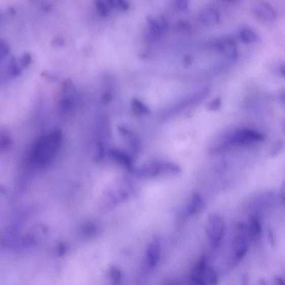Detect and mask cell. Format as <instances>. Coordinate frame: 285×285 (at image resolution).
<instances>
[{
	"mask_svg": "<svg viewBox=\"0 0 285 285\" xmlns=\"http://www.w3.org/2000/svg\"><path fill=\"white\" fill-rule=\"evenodd\" d=\"M62 143V136L59 131H52L40 137L31 149L29 161L33 166L43 167L54 158Z\"/></svg>",
	"mask_w": 285,
	"mask_h": 285,
	"instance_id": "6da1fadb",
	"label": "cell"
},
{
	"mask_svg": "<svg viewBox=\"0 0 285 285\" xmlns=\"http://www.w3.org/2000/svg\"><path fill=\"white\" fill-rule=\"evenodd\" d=\"M191 280L195 285H217L218 283L216 272L207 265L204 257L197 262L192 273Z\"/></svg>",
	"mask_w": 285,
	"mask_h": 285,
	"instance_id": "7a4b0ae2",
	"label": "cell"
},
{
	"mask_svg": "<svg viewBox=\"0 0 285 285\" xmlns=\"http://www.w3.org/2000/svg\"><path fill=\"white\" fill-rule=\"evenodd\" d=\"M206 232L212 245L217 247L222 242L225 232L224 219L216 213H209L206 226Z\"/></svg>",
	"mask_w": 285,
	"mask_h": 285,
	"instance_id": "3957f363",
	"label": "cell"
},
{
	"mask_svg": "<svg viewBox=\"0 0 285 285\" xmlns=\"http://www.w3.org/2000/svg\"><path fill=\"white\" fill-rule=\"evenodd\" d=\"M77 92L72 81L67 79L64 81L61 88L59 101L58 102L60 112H71L77 101Z\"/></svg>",
	"mask_w": 285,
	"mask_h": 285,
	"instance_id": "277c9868",
	"label": "cell"
},
{
	"mask_svg": "<svg viewBox=\"0 0 285 285\" xmlns=\"http://www.w3.org/2000/svg\"><path fill=\"white\" fill-rule=\"evenodd\" d=\"M264 139V136L260 132L243 128L232 133L228 139V143L231 145H245L259 142Z\"/></svg>",
	"mask_w": 285,
	"mask_h": 285,
	"instance_id": "5b68a950",
	"label": "cell"
},
{
	"mask_svg": "<svg viewBox=\"0 0 285 285\" xmlns=\"http://www.w3.org/2000/svg\"><path fill=\"white\" fill-rule=\"evenodd\" d=\"M205 207V203L202 197L197 194H194L183 209L182 215L184 217H193L201 213Z\"/></svg>",
	"mask_w": 285,
	"mask_h": 285,
	"instance_id": "8992f818",
	"label": "cell"
},
{
	"mask_svg": "<svg viewBox=\"0 0 285 285\" xmlns=\"http://www.w3.org/2000/svg\"><path fill=\"white\" fill-rule=\"evenodd\" d=\"M139 177L143 178H153L160 175V168L159 161H153L136 167L135 172Z\"/></svg>",
	"mask_w": 285,
	"mask_h": 285,
	"instance_id": "52a82bcc",
	"label": "cell"
},
{
	"mask_svg": "<svg viewBox=\"0 0 285 285\" xmlns=\"http://www.w3.org/2000/svg\"><path fill=\"white\" fill-rule=\"evenodd\" d=\"M147 259L149 266L154 269L159 263L161 256V244L157 238L150 242L147 248Z\"/></svg>",
	"mask_w": 285,
	"mask_h": 285,
	"instance_id": "ba28073f",
	"label": "cell"
},
{
	"mask_svg": "<svg viewBox=\"0 0 285 285\" xmlns=\"http://www.w3.org/2000/svg\"><path fill=\"white\" fill-rule=\"evenodd\" d=\"M253 11L255 15L261 20L273 21L277 17L275 10L267 3H260L255 5Z\"/></svg>",
	"mask_w": 285,
	"mask_h": 285,
	"instance_id": "9c48e42d",
	"label": "cell"
},
{
	"mask_svg": "<svg viewBox=\"0 0 285 285\" xmlns=\"http://www.w3.org/2000/svg\"><path fill=\"white\" fill-rule=\"evenodd\" d=\"M119 130L122 136L129 143L132 152L135 154H139L141 149L140 139L139 137L135 133L123 126L120 127Z\"/></svg>",
	"mask_w": 285,
	"mask_h": 285,
	"instance_id": "30bf717a",
	"label": "cell"
},
{
	"mask_svg": "<svg viewBox=\"0 0 285 285\" xmlns=\"http://www.w3.org/2000/svg\"><path fill=\"white\" fill-rule=\"evenodd\" d=\"M200 19L203 24L213 25L219 20L218 10L214 7H207L203 9L200 13Z\"/></svg>",
	"mask_w": 285,
	"mask_h": 285,
	"instance_id": "8fae6325",
	"label": "cell"
},
{
	"mask_svg": "<svg viewBox=\"0 0 285 285\" xmlns=\"http://www.w3.org/2000/svg\"><path fill=\"white\" fill-rule=\"evenodd\" d=\"M218 49L221 53L231 59H233L237 56L236 46L232 40H221L218 44Z\"/></svg>",
	"mask_w": 285,
	"mask_h": 285,
	"instance_id": "7c38bea8",
	"label": "cell"
},
{
	"mask_svg": "<svg viewBox=\"0 0 285 285\" xmlns=\"http://www.w3.org/2000/svg\"><path fill=\"white\" fill-rule=\"evenodd\" d=\"M159 162L161 174L177 175L181 172V168L174 163L164 161Z\"/></svg>",
	"mask_w": 285,
	"mask_h": 285,
	"instance_id": "4fadbf2b",
	"label": "cell"
},
{
	"mask_svg": "<svg viewBox=\"0 0 285 285\" xmlns=\"http://www.w3.org/2000/svg\"><path fill=\"white\" fill-rule=\"evenodd\" d=\"M133 113L138 117H147L150 114L148 107L138 99H133L131 102Z\"/></svg>",
	"mask_w": 285,
	"mask_h": 285,
	"instance_id": "5bb4252c",
	"label": "cell"
},
{
	"mask_svg": "<svg viewBox=\"0 0 285 285\" xmlns=\"http://www.w3.org/2000/svg\"><path fill=\"white\" fill-rule=\"evenodd\" d=\"M112 154L114 158L117 160L120 164L125 166L129 171L135 172L136 167L131 157L127 154L119 150L113 151Z\"/></svg>",
	"mask_w": 285,
	"mask_h": 285,
	"instance_id": "9a60e30c",
	"label": "cell"
},
{
	"mask_svg": "<svg viewBox=\"0 0 285 285\" xmlns=\"http://www.w3.org/2000/svg\"><path fill=\"white\" fill-rule=\"evenodd\" d=\"M149 23L151 31L156 36H160L167 26L165 20L160 17H156V18L152 17L149 19Z\"/></svg>",
	"mask_w": 285,
	"mask_h": 285,
	"instance_id": "2e32d148",
	"label": "cell"
},
{
	"mask_svg": "<svg viewBox=\"0 0 285 285\" xmlns=\"http://www.w3.org/2000/svg\"><path fill=\"white\" fill-rule=\"evenodd\" d=\"M21 72V69L15 58L11 57L7 64L6 74L8 78H14L18 76Z\"/></svg>",
	"mask_w": 285,
	"mask_h": 285,
	"instance_id": "e0dca14e",
	"label": "cell"
},
{
	"mask_svg": "<svg viewBox=\"0 0 285 285\" xmlns=\"http://www.w3.org/2000/svg\"><path fill=\"white\" fill-rule=\"evenodd\" d=\"M240 38L246 44L255 43L258 40L257 35L251 29L247 28H243L240 31Z\"/></svg>",
	"mask_w": 285,
	"mask_h": 285,
	"instance_id": "ac0fdd59",
	"label": "cell"
},
{
	"mask_svg": "<svg viewBox=\"0 0 285 285\" xmlns=\"http://www.w3.org/2000/svg\"><path fill=\"white\" fill-rule=\"evenodd\" d=\"M96 9L99 13L103 16H107L110 13V8L108 1H102L98 0L96 2Z\"/></svg>",
	"mask_w": 285,
	"mask_h": 285,
	"instance_id": "d6986e66",
	"label": "cell"
},
{
	"mask_svg": "<svg viewBox=\"0 0 285 285\" xmlns=\"http://www.w3.org/2000/svg\"><path fill=\"white\" fill-rule=\"evenodd\" d=\"M110 8L117 9L121 11H126L130 8L129 3L121 0H109Z\"/></svg>",
	"mask_w": 285,
	"mask_h": 285,
	"instance_id": "ffe728a7",
	"label": "cell"
},
{
	"mask_svg": "<svg viewBox=\"0 0 285 285\" xmlns=\"http://www.w3.org/2000/svg\"><path fill=\"white\" fill-rule=\"evenodd\" d=\"M32 61V56L28 52H24L22 54L19 59L20 66L27 67L30 65Z\"/></svg>",
	"mask_w": 285,
	"mask_h": 285,
	"instance_id": "44dd1931",
	"label": "cell"
},
{
	"mask_svg": "<svg viewBox=\"0 0 285 285\" xmlns=\"http://www.w3.org/2000/svg\"><path fill=\"white\" fill-rule=\"evenodd\" d=\"M9 52V46L8 44L4 42V41L2 40L1 43H0V58H1L2 61L4 58L8 56Z\"/></svg>",
	"mask_w": 285,
	"mask_h": 285,
	"instance_id": "7402d4cb",
	"label": "cell"
},
{
	"mask_svg": "<svg viewBox=\"0 0 285 285\" xmlns=\"http://www.w3.org/2000/svg\"><path fill=\"white\" fill-rule=\"evenodd\" d=\"M221 106V101L219 98L214 99L211 102L209 103L208 108L210 110H217Z\"/></svg>",
	"mask_w": 285,
	"mask_h": 285,
	"instance_id": "603a6c76",
	"label": "cell"
},
{
	"mask_svg": "<svg viewBox=\"0 0 285 285\" xmlns=\"http://www.w3.org/2000/svg\"><path fill=\"white\" fill-rule=\"evenodd\" d=\"M42 76L45 78L46 79L50 81H52V82H56L59 80L56 75L48 72H43L42 74Z\"/></svg>",
	"mask_w": 285,
	"mask_h": 285,
	"instance_id": "cb8c5ba5",
	"label": "cell"
},
{
	"mask_svg": "<svg viewBox=\"0 0 285 285\" xmlns=\"http://www.w3.org/2000/svg\"><path fill=\"white\" fill-rule=\"evenodd\" d=\"M66 42L65 38L61 37H56L52 40V45L55 47H60L65 45Z\"/></svg>",
	"mask_w": 285,
	"mask_h": 285,
	"instance_id": "d4e9b609",
	"label": "cell"
},
{
	"mask_svg": "<svg viewBox=\"0 0 285 285\" xmlns=\"http://www.w3.org/2000/svg\"><path fill=\"white\" fill-rule=\"evenodd\" d=\"M113 94L112 93L109 91H106L103 93L101 98L102 103L107 104L109 103L112 100Z\"/></svg>",
	"mask_w": 285,
	"mask_h": 285,
	"instance_id": "484cf974",
	"label": "cell"
},
{
	"mask_svg": "<svg viewBox=\"0 0 285 285\" xmlns=\"http://www.w3.org/2000/svg\"><path fill=\"white\" fill-rule=\"evenodd\" d=\"M282 145L281 141L275 142V143L273 144L271 149V155H276L277 153H278L281 149Z\"/></svg>",
	"mask_w": 285,
	"mask_h": 285,
	"instance_id": "4316f807",
	"label": "cell"
},
{
	"mask_svg": "<svg viewBox=\"0 0 285 285\" xmlns=\"http://www.w3.org/2000/svg\"><path fill=\"white\" fill-rule=\"evenodd\" d=\"M280 198L282 202L285 203V181L283 182L281 185Z\"/></svg>",
	"mask_w": 285,
	"mask_h": 285,
	"instance_id": "83f0119b",
	"label": "cell"
},
{
	"mask_svg": "<svg viewBox=\"0 0 285 285\" xmlns=\"http://www.w3.org/2000/svg\"><path fill=\"white\" fill-rule=\"evenodd\" d=\"M177 5L178 8L181 10H185L188 8V4L185 2H179Z\"/></svg>",
	"mask_w": 285,
	"mask_h": 285,
	"instance_id": "f1b7e54d",
	"label": "cell"
},
{
	"mask_svg": "<svg viewBox=\"0 0 285 285\" xmlns=\"http://www.w3.org/2000/svg\"><path fill=\"white\" fill-rule=\"evenodd\" d=\"M164 285H179V282L176 280H171L167 282Z\"/></svg>",
	"mask_w": 285,
	"mask_h": 285,
	"instance_id": "f546056e",
	"label": "cell"
},
{
	"mask_svg": "<svg viewBox=\"0 0 285 285\" xmlns=\"http://www.w3.org/2000/svg\"><path fill=\"white\" fill-rule=\"evenodd\" d=\"M282 97L283 98V100L285 102V90H284L282 92Z\"/></svg>",
	"mask_w": 285,
	"mask_h": 285,
	"instance_id": "4dcf8cb0",
	"label": "cell"
}]
</instances>
